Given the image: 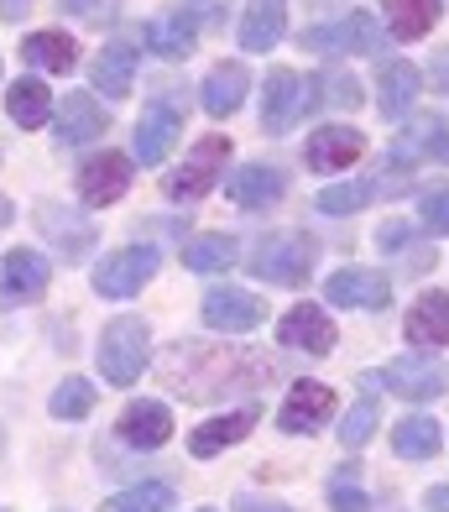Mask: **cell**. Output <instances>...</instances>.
Returning a JSON list of instances; mask_svg holds the SVG:
<instances>
[{"mask_svg":"<svg viewBox=\"0 0 449 512\" xmlns=\"http://www.w3.org/2000/svg\"><path fill=\"white\" fill-rule=\"evenodd\" d=\"M126 189H131V157H121V152H100L94 162H84V173H79V199H84L89 209L115 204Z\"/></svg>","mask_w":449,"mask_h":512,"instance_id":"9","label":"cell"},{"mask_svg":"<svg viewBox=\"0 0 449 512\" xmlns=\"http://www.w3.org/2000/svg\"><path fill=\"white\" fill-rule=\"evenodd\" d=\"M329 413H335V392H329L324 382H298L288 392V403H282L277 424L288 434H314L319 424H329Z\"/></svg>","mask_w":449,"mask_h":512,"instance_id":"13","label":"cell"},{"mask_svg":"<svg viewBox=\"0 0 449 512\" xmlns=\"http://www.w3.org/2000/svg\"><path fill=\"white\" fill-rule=\"evenodd\" d=\"M246 89H251V74H246V63H215L209 68V79H204V110L215 115V121H225V115H235L246 105Z\"/></svg>","mask_w":449,"mask_h":512,"instance_id":"15","label":"cell"},{"mask_svg":"<svg viewBox=\"0 0 449 512\" xmlns=\"http://www.w3.org/2000/svg\"><path fill=\"white\" fill-rule=\"evenodd\" d=\"M439 79H449V58H444V63H439Z\"/></svg>","mask_w":449,"mask_h":512,"instance_id":"45","label":"cell"},{"mask_svg":"<svg viewBox=\"0 0 449 512\" xmlns=\"http://www.w3.org/2000/svg\"><path fill=\"white\" fill-rule=\"evenodd\" d=\"M204 324L225 335H246L262 324V298L246 288H215V293H204Z\"/></svg>","mask_w":449,"mask_h":512,"instance_id":"10","label":"cell"},{"mask_svg":"<svg viewBox=\"0 0 449 512\" xmlns=\"http://www.w3.org/2000/svg\"><path fill=\"white\" fill-rule=\"evenodd\" d=\"M392 157H397V162H413V157H439V162H449V121H429V126L408 131L403 142H397Z\"/></svg>","mask_w":449,"mask_h":512,"instance_id":"32","label":"cell"},{"mask_svg":"<svg viewBox=\"0 0 449 512\" xmlns=\"http://www.w3.org/2000/svg\"><path fill=\"white\" fill-rule=\"evenodd\" d=\"M6 110L21 131H37V126H47V115H53V95H47L42 79H16L11 95H6Z\"/></svg>","mask_w":449,"mask_h":512,"instance_id":"27","label":"cell"},{"mask_svg":"<svg viewBox=\"0 0 449 512\" xmlns=\"http://www.w3.org/2000/svg\"><path fill=\"white\" fill-rule=\"evenodd\" d=\"M47 283H53V262H47L42 251L16 246V251L0 256V293L16 298V304H27V298H42Z\"/></svg>","mask_w":449,"mask_h":512,"instance_id":"8","label":"cell"},{"mask_svg":"<svg viewBox=\"0 0 449 512\" xmlns=\"http://www.w3.org/2000/svg\"><path fill=\"white\" fill-rule=\"evenodd\" d=\"M288 32V0H251L241 16V48L246 53H267Z\"/></svg>","mask_w":449,"mask_h":512,"instance_id":"16","label":"cell"},{"mask_svg":"<svg viewBox=\"0 0 449 512\" xmlns=\"http://www.w3.org/2000/svg\"><path fill=\"white\" fill-rule=\"evenodd\" d=\"M329 298H335L340 309H387V298H392V283L382 272H371V267H345L329 277Z\"/></svg>","mask_w":449,"mask_h":512,"instance_id":"12","label":"cell"},{"mask_svg":"<svg viewBox=\"0 0 449 512\" xmlns=\"http://www.w3.org/2000/svg\"><path fill=\"white\" fill-rule=\"evenodd\" d=\"M439 445H444V434H439L434 418H423V413L403 418V424H392V450L403 455V460H434Z\"/></svg>","mask_w":449,"mask_h":512,"instance_id":"28","label":"cell"},{"mask_svg":"<svg viewBox=\"0 0 449 512\" xmlns=\"http://www.w3.org/2000/svg\"><path fill=\"white\" fill-rule=\"evenodd\" d=\"M178 131H183L178 110H173V105H152V110L136 121V157L147 162V168H152V162H162V157L173 152Z\"/></svg>","mask_w":449,"mask_h":512,"instance_id":"21","label":"cell"},{"mask_svg":"<svg viewBox=\"0 0 449 512\" xmlns=\"http://www.w3.org/2000/svg\"><path fill=\"white\" fill-rule=\"evenodd\" d=\"M173 507V486L147 481V486H131V492H115L105 502V512H168Z\"/></svg>","mask_w":449,"mask_h":512,"instance_id":"33","label":"cell"},{"mask_svg":"<svg viewBox=\"0 0 449 512\" xmlns=\"http://www.w3.org/2000/svg\"><path fill=\"white\" fill-rule=\"evenodd\" d=\"M235 512H293V507H282V502H256V497H241V502H235Z\"/></svg>","mask_w":449,"mask_h":512,"instance_id":"40","label":"cell"},{"mask_svg":"<svg viewBox=\"0 0 449 512\" xmlns=\"http://www.w3.org/2000/svg\"><path fill=\"white\" fill-rule=\"evenodd\" d=\"M0 11H6V21H16V16L32 11V0H0Z\"/></svg>","mask_w":449,"mask_h":512,"instance_id":"41","label":"cell"},{"mask_svg":"<svg viewBox=\"0 0 449 512\" xmlns=\"http://www.w3.org/2000/svg\"><path fill=\"white\" fill-rule=\"evenodd\" d=\"M121 439L126 445H136V450H157V445H168L173 439V413L162 408V403H152V398H141V403H131L126 413H121Z\"/></svg>","mask_w":449,"mask_h":512,"instance_id":"14","label":"cell"},{"mask_svg":"<svg viewBox=\"0 0 449 512\" xmlns=\"http://www.w3.org/2000/svg\"><path fill=\"white\" fill-rule=\"evenodd\" d=\"M37 225H42V236H53V241L68 246V262H79V256L89 251V241H94L89 225H74V220H68V209H53V204L37 209Z\"/></svg>","mask_w":449,"mask_h":512,"instance_id":"31","label":"cell"},{"mask_svg":"<svg viewBox=\"0 0 449 512\" xmlns=\"http://www.w3.org/2000/svg\"><path fill=\"white\" fill-rule=\"evenodd\" d=\"M303 48H314V53H376L382 48V27L366 16V11H350L340 21H329V27H309L303 32Z\"/></svg>","mask_w":449,"mask_h":512,"instance_id":"6","label":"cell"},{"mask_svg":"<svg viewBox=\"0 0 449 512\" xmlns=\"http://www.w3.org/2000/svg\"><path fill=\"white\" fill-rule=\"evenodd\" d=\"M329 507H335V512H371L366 492H361V486H350V481H335V486H329Z\"/></svg>","mask_w":449,"mask_h":512,"instance_id":"38","label":"cell"},{"mask_svg":"<svg viewBox=\"0 0 449 512\" xmlns=\"http://www.w3.org/2000/svg\"><path fill=\"white\" fill-rule=\"evenodd\" d=\"M110 126V115L100 110V100H89V95H68L63 105H58V142L63 147H84V142H94Z\"/></svg>","mask_w":449,"mask_h":512,"instance_id":"22","label":"cell"},{"mask_svg":"<svg viewBox=\"0 0 449 512\" xmlns=\"http://www.w3.org/2000/svg\"><path fill=\"white\" fill-rule=\"evenodd\" d=\"M251 272L262 283H282V288H298L303 277L314 272V241L298 236V230H282V236H267L251 256Z\"/></svg>","mask_w":449,"mask_h":512,"instance_id":"2","label":"cell"},{"mask_svg":"<svg viewBox=\"0 0 449 512\" xmlns=\"http://www.w3.org/2000/svg\"><path fill=\"white\" fill-rule=\"evenodd\" d=\"M277 340H282V345H293V351H309V356H329V351H335V324H329L324 309L298 304V309L282 314Z\"/></svg>","mask_w":449,"mask_h":512,"instance_id":"11","label":"cell"},{"mask_svg":"<svg viewBox=\"0 0 449 512\" xmlns=\"http://www.w3.org/2000/svg\"><path fill=\"white\" fill-rule=\"evenodd\" d=\"M371 434H376V403H371V398H361L356 408H350V418L340 424V439H345V450H361Z\"/></svg>","mask_w":449,"mask_h":512,"instance_id":"37","label":"cell"},{"mask_svg":"<svg viewBox=\"0 0 449 512\" xmlns=\"http://www.w3.org/2000/svg\"><path fill=\"white\" fill-rule=\"evenodd\" d=\"M371 194H376V183H340V189H324L314 199V209L319 215H356Z\"/></svg>","mask_w":449,"mask_h":512,"instance_id":"34","label":"cell"},{"mask_svg":"<svg viewBox=\"0 0 449 512\" xmlns=\"http://www.w3.org/2000/svg\"><path fill=\"white\" fill-rule=\"evenodd\" d=\"M361 152H366V136L350 131V126H324V131L309 136V168H319V173H340Z\"/></svg>","mask_w":449,"mask_h":512,"instance_id":"17","label":"cell"},{"mask_svg":"<svg viewBox=\"0 0 449 512\" xmlns=\"http://www.w3.org/2000/svg\"><path fill=\"white\" fill-rule=\"evenodd\" d=\"M324 89H329V95H324L329 105H350V110L361 105V84H356V79H345V74H329Z\"/></svg>","mask_w":449,"mask_h":512,"instance_id":"39","label":"cell"},{"mask_svg":"<svg viewBox=\"0 0 449 512\" xmlns=\"http://www.w3.org/2000/svg\"><path fill=\"white\" fill-rule=\"evenodd\" d=\"M434 21H439L434 0H387V27H392V37H403V42L429 37Z\"/></svg>","mask_w":449,"mask_h":512,"instance_id":"30","label":"cell"},{"mask_svg":"<svg viewBox=\"0 0 449 512\" xmlns=\"http://www.w3.org/2000/svg\"><path fill=\"white\" fill-rule=\"evenodd\" d=\"M199 512H215V507H199Z\"/></svg>","mask_w":449,"mask_h":512,"instance_id":"46","label":"cell"},{"mask_svg":"<svg viewBox=\"0 0 449 512\" xmlns=\"http://www.w3.org/2000/svg\"><path fill=\"white\" fill-rule=\"evenodd\" d=\"M225 157H230V136H220V131L204 136V142L194 147V157H188L178 173L162 178V194H168V199H204V194L220 183Z\"/></svg>","mask_w":449,"mask_h":512,"instance_id":"4","label":"cell"},{"mask_svg":"<svg viewBox=\"0 0 449 512\" xmlns=\"http://www.w3.org/2000/svg\"><path fill=\"white\" fill-rule=\"evenodd\" d=\"M376 84H382V115L387 121H403V115L418 105V95H423V79H418V68L413 63H403V58H392V63H382V74H376Z\"/></svg>","mask_w":449,"mask_h":512,"instance_id":"20","label":"cell"},{"mask_svg":"<svg viewBox=\"0 0 449 512\" xmlns=\"http://www.w3.org/2000/svg\"><path fill=\"white\" fill-rule=\"evenodd\" d=\"M157 267H162V256L152 246H121L94 267V293L100 298H131V293H141L152 283Z\"/></svg>","mask_w":449,"mask_h":512,"instance_id":"3","label":"cell"},{"mask_svg":"<svg viewBox=\"0 0 449 512\" xmlns=\"http://www.w3.org/2000/svg\"><path fill=\"white\" fill-rule=\"evenodd\" d=\"M147 340L152 335H147V324H141L136 314L110 319L105 335H100V377L115 382V387H131L141 377V366H147V356H152Z\"/></svg>","mask_w":449,"mask_h":512,"instance_id":"1","label":"cell"},{"mask_svg":"<svg viewBox=\"0 0 449 512\" xmlns=\"http://www.w3.org/2000/svg\"><path fill=\"white\" fill-rule=\"evenodd\" d=\"M94 89L110 100H126L131 95V79H136V48H126V42H110V48H100V58H94Z\"/></svg>","mask_w":449,"mask_h":512,"instance_id":"23","label":"cell"},{"mask_svg":"<svg viewBox=\"0 0 449 512\" xmlns=\"http://www.w3.org/2000/svg\"><path fill=\"white\" fill-rule=\"evenodd\" d=\"M58 6H63V11H74V16H89L94 6H100V0H58Z\"/></svg>","mask_w":449,"mask_h":512,"instance_id":"42","label":"cell"},{"mask_svg":"<svg viewBox=\"0 0 449 512\" xmlns=\"http://www.w3.org/2000/svg\"><path fill=\"white\" fill-rule=\"evenodd\" d=\"M418 220L429 236H449V183H434V189L418 199Z\"/></svg>","mask_w":449,"mask_h":512,"instance_id":"36","label":"cell"},{"mask_svg":"<svg viewBox=\"0 0 449 512\" xmlns=\"http://www.w3.org/2000/svg\"><path fill=\"white\" fill-rule=\"evenodd\" d=\"M89 408H94V382H84V377L58 382V392H53V413L58 418H84Z\"/></svg>","mask_w":449,"mask_h":512,"instance_id":"35","label":"cell"},{"mask_svg":"<svg viewBox=\"0 0 449 512\" xmlns=\"http://www.w3.org/2000/svg\"><path fill=\"white\" fill-rule=\"evenodd\" d=\"M6 220H11V204H6V199H0V225H6Z\"/></svg>","mask_w":449,"mask_h":512,"instance_id":"44","label":"cell"},{"mask_svg":"<svg viewBox=\"0 0 449 512\" xmlns=\"http://www.w3.org/2000/svg\"><path fill=\"white\" fill-rule=\"evenodd\" d=\"M314 105V84L298 79L293 68H272L267 74V95H262V131L282 136L298 126V115Z\"/></svg>","mask_w":449,"mask_h":512,"instance_id":"5","label":"cell"},{"mask_svg":"<svg viewBox=\"0 0 449 512\" xmlns=\"http://www.w3.org/2000/svg\"><path fill=\"white\" fill-rule=\"evenodd\" d=\"M194 37H199L194 11L173 6V11L152 16V27H147V48H152L157 58H188V53H194Z\"/></svg>","mask_w":449,"mask_h":512,"instance_id":"19","label":"cell"},{"mask_svg":"<svg viewBox=\"0 0 449 512\" xmlns=\"http://www.w3.org/2000/svg\"><path fill=\"white\" fill-rule=\"evenodd\" d=\"M251 429H256V408L225 413V418H215V424L194 429V439H188V450H194L199 460H204V455H220V450H230V445H241V439H246Z\"/></svg>","mask_w":449,"mask_h":512,"instance_id":"25","label":"cell"},{"mask_svg":"<svg viewBox=\"0 0 449 512\" xmlns=\"http://www.w3.org/2000/svg\"><path fill=\"white\" fill-rule=\"evenodd\" d=\"M382 387H392L397 398H413V403H429L449 392V366L434 356H397L382 371Z\"/></svg>","mask_w":449,"mask_h":512,"instance_id":"7","label":"cell"},{"mask_svg":"<svg viewBox=\"0 0 449 512\" xmlns=\"http://www.w3.org/2000/svg\"><path fill=\"white\" fill-rule=\"evenodd\" d=\"M282 189H288V178L277 168H267V162H246V168L230 173V183H225V194L241 209H267V204L282 199Z\"/></svg>","mask_w":449,"mask_h":512,"instance_id":"18","label":"cell"},{"mask_svg":"<svg viewBox=\"0 0 449 512\" xmlns=\"http://www.w3.org/2000/svg\"><path fill=\"white\" fill-rule=\"evenodd\" d=\"M235 236H225V230H209V236H194L183 246V267L188 272H225L235 262Z\"/></svg>","mask_w":449,"mask_h":512,"instance_id":"29","label":"cell"},{"mask_svg":"<svg viewBox=\"0 0 449 512\" xmlns=\"http://www.w3.org/2000/svg\"><path fill=\"white\" fill-rule=\"evenodd\" d=\"M429 507H434V512H449V486H434V492H429Z\"/></svg>","mask_w":449,"mask_h":512,"instance_id":"43","label":"cell"},{"mask_svg":"<svg viewBox=\"0 0 449 512\" xmlns=\"http://www.w3.org/2000/svg\"><path fill=\"white\" fill-rule=\"evenodd\" d=\"M21 53H27V63L42 68V74H74L79 68V48L68 32H32L21 42Z\"/></svg>","mask_w":449,"mask_h":512,"instance_id":"24","label":"cell"},{"mask_svg":"<svg viewBox=\"0 0 449 512\" xmlns=\"http://www.w3.org/2000/svg\"><path fill=\"white\" fill-rule=\"evenodd\" d=\"M408 340L418 345H449V293H423L408 309Z\"/></svg>","mask_w":449,"mask_h":512,"instance_id":"26","label":"cell"}]
</instances>
